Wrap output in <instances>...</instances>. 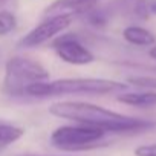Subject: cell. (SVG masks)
I'll list each match as a JSON object with an SVG mask.
<instances>
[{
    "label": "cell",
    "instance_id": "e0dca14e",
    "mask_svg": "<svg viewBox=\"0 0 156 156\" xmlns=\"http://www.w3.org/2000/svg\"><path fill=\"white\" fill-rule=\"evenodd\" d=\"M22 156H35V154H22Z\"/></svg>",
    "mask_w": 156,
    "mask_h": 156
},
{
    "label": "cell",
    "instance_id": "8fae6325",
    "mask_svg": "<svg viewBox=\"0 0 156 156\" xmlns=\"http://www.w3.org/2000/svg\"><path fill=\"white\" fill-rule=\"evenodd\" d=\"M17 26V19L11 11H0V37L8 35Z\"/></svg>",
    "mask_w": 156,
    "mask_h": 156
},
{
    "label": "cell",
    "instance_id": "7c38bea8",
    "mask_svg": "<svg viewBox=\"0 0 156 156\" xmlns=\"http://www.w3.org/2000/svg\"><path fill=\"white\" fill-rule=\"evenodd\" d=\"M127 83H130L135 87L145 89V90H154L156 89V76L151 75H141V76H129Z\"/></svg>",
    "mask_w": 156,
    "mask_h": 156
},
{
    "label": "cell",
    "instance_id": "52a82bcc",
    "mask_svg": "<svg viewBox=\"0 0 156 156\" xmlns=\"http://www.w3.org/2000/svg\"><path fill=\"white\" fill-rule=\"evenodd\" d=\"M98 0H55L44 11V17L58 16V14H84L95 8Z\"/></svg>",
    "mask_w": 156,
    "mask_h": 156
},
{
    "label": "cell",
    "instance_id": "9a60e30c",
    "mask_svg": "<svg viewBox=\"0 0 156 156\" xmlns=\"http://www.w3.org/2000/svg\"><path fill=\"white\" fill-rule=\"evenodd\" d=\"M148 12L156 14V0H150L148 2Z\"/></svg>",
    "mask_w": 156,
    "mask_h": 156
},
{
    "label": "cell",
    "instance_id": "6da1fadb",
    "mask_svg": "<svg viewBox=\"0 0 156 156\" xmlns=\"http://www.w3.org/2000/svg\"><path fill=\"white\" fill-rule=\"evenodd\" d=\"M51 115L103 129L107 133H138L154 127V122L127 116L84 101H60L49 107Z\"/></svg>",
    "mask_w": 156,
    "mask_h": 156
},
{
    "label": "cell",
    "instance_id": "30bf717a",
    "mask_svg": "<svg viewBox=\"0 0 156 156\" xmlns=\"http://www.w3.org/2000/svg\"><path fill=\"white\" fill-rule=\"evenodd\" d=\"M23 135H25V130L22 127L6 124V122H0V150H3L8 145L14 144Z\"/></svg>",
    "mask_w": 156,
    "mask_h": 156
},
{
    "label": "cell",
    "instance_id": "8992f818",
    "mask_svg": "<svg viewBox=\"0 0 156 156\" xmlns=\"http://www.w3.org/2000/svg\"><path fill=\"white\" fill-rule=\"evenodd\" d=\"M52 48L57 52V55L64 63H69V64L84 66V64H90L95 60V55L73 34L58 37L57 40H54Z\"/></svg>",
    "mask_w": 156,
    "mask_h": 156
},
{
    "label": "cell",
    "instance_id": "2e32d148",
    "mask_svg": "<svg viewBox=\"0 0 156 156\" xmlns=\"http://www.w3.org/2000/svg\"><path fill=\"white\" fill-rule=\"evenodd\" d=\"M148 55L153 58V60H156V46H153L151 49H150V52H148Z\"/></svg>",
    "mask_w": 156,
    "mask_h": 156
},
{
    "label": "cell",
    "instance_id": "4fadbf2b",
    "mask_svg": "<svg viewBox=\"0 0 156 156\" xmlns=\"http://www.w3.org/2000/svg\"><path fill=\"white\" fill-rule=\"evenodd\" d=\"M83 16H84V17L87 19V22H89L90 25H94V26H103V25H106V22H107V16H106V12L101 11V9L92 8L90 11L84 12Z\"/></svg>",
    "mask_w": 156,
    "mask_h": 156
},
{
    "label": "cell",
    "instance_id": "ba28073f",
    "mask_svg": "<svg viewBox=\"0 0 156 156\" xmlns=\"http://www.w3.org/2000/svg\"><path fill=\"white\" fill-rule=\"evenodd\" d=\"M118 101L127 106L148 109L156 106V92L154 90H144V92H129V94H119Z\"/></svg>",
    "mask_w": 156,
    "mask_h": 156
},
{
    "label": "cell",
    "instance_id": "5b68a950",
    "mask_svg": "<svg viewBox=\"0 0 156 156\" xmlns=\"http://www.w3.org/2000/svg\"><path fill=\"white\" fill-rule=\"evenodd\" d=\"M73 17L75 16H72V14H58V16L46 17V20H43L40 25H37L34 29H31L19 41V46L25 48V49H31V48L44 44L46 41L54 38L57 34H60L66 28H69L70 23L73 22Z\"/></svg>",
    "mask_w": 156,
    "mask_h": 156
},
{
    "label": "cell",
    "instance_id": "277c9868",
    "mask_svg": "<svg viewBox=\"0 0 156 156\" xmlns=\"http://www.w3.org/2000/svg\"><path fill=\"white\" fill-rule=\"evenodd\" d=\"M107 132L98 127L75 124V126H61L55 129L51 135V142L61 150H87L100 145Z\"/></svg>",
    "mask_w": 156,
    "mask_h": 156
},
{
    "label": "cell",
    "instance_id": "7a4b0ae2",
    "mask_svg": "<svg viewBox=\"0 0 156 156\" xmlns=\"http://www.w3.org/2000/svg\"><path fill=\"white\" fill-rule=\"evenodd\" d=\"M129 84L106 80V78H63L55 81H40L31 84L25 95L35 98L60 97V95H107L127 90Z\"/></svg>",
    "mask_w": 156,
    "mask_h": 156
},
{
    "label": "cell",
    "instance_id": "5bb4252c",
    "mask_svg": "<svg viewBox=\"0 0 156 156\" xmlns=\"http://www.w3.org/2000/svg\"><path fill=\"white\" fill-rule=\"evenodd\" d=\"M136 156H156V144H148V145H141L135 150Z\"/></svg>",
    "mask_w": 156,
    "mask_h": 156
},
{
    "label": "cell",
    "instance_id": "9c48e42d",
    "mask_svg": "<svg viewBox=\"0 0 156 156\" xmlns=\"http://www.w3.org/2000/svg\"><path fill=\"white\" fill-rule=\"evenodd\" d=\"M122 37L127 43L135 44V46H153L156 43L154 35L148 29L142 26H136V25L127 26L122 31Z\"/></svg>",
    "mask_w": 156,
    "mask_h": 156
},
{
    "label": "cell",
    "instance_id": "3957f363",
    "mask_svg": "<svg viewBox=\"0 0 156 156\" xmlns=\"http://www.w3.org/2000/svg\"><path fill=\"white\" fill-rule=\"evenodd\" d=\"M49 72L35 60L25 57H12L5 66L3 90L11 97H25L26 89L40 81H46Z\"/></svg>",
    "mask_w": 156,
    "mask_h": 156
}]
</instances>
